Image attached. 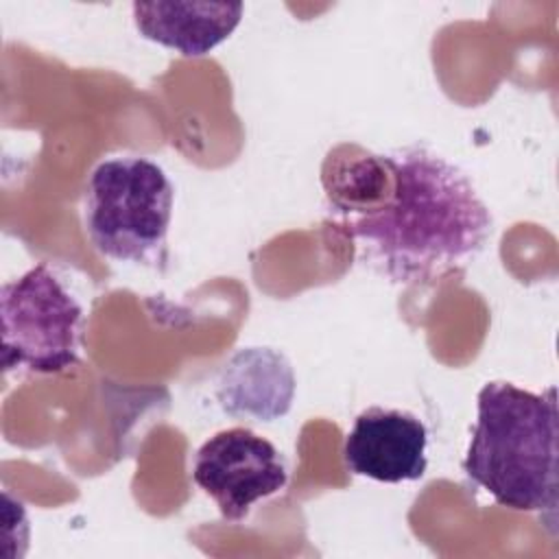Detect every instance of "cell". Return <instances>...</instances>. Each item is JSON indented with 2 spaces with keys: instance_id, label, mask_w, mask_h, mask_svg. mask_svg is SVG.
<instances>
[{
  "instance_id": "cell-1",
  "label": "cell",
  "mask_w": 559,
  "mask_h": 559,
  "mask_svg": "<svg viewBox=\"0 0 559 559\" xmlns=\"http://www.w3.org/2000/svg\"><path fill=\"white\" fill-rule=\"evenodd\" d=\"M386 155L389 175L378 197L338 216L358 258L406 286L435 282L474 262L493 218L467 173L424 144Z\"/></svg>"
},
{
  "instance_id": "cell-2",
  "label": "cell",
  "mask_w": 559,
  "mask_h": 559,
  "mask_svg": "<svg viewBox=\"0 0 559 559\" xmlns=\"http://www.w3.org/2000/svg\"><path fill=\"white\" fill-rule=\"evenodd\" d=\"M559 417L555 386L533 393L509 380L487 382L463 459L465 476L500 507L548 513L559 504Z\"/></svg>"
},
{
  "instance_id": "cell-3",
  "label": "cell",
  "mask_w": 559,
  "mask_h": 559,
  "mask_svg": "<svg viewBox=\"0 0 559 559\" xmlns=\"http://www.w3.org/2000/svg\"><path fill=\"white\" fill-rule=\"evenodd\" d=\"M173 201V183L153 159L142 155L103 159L85 188L87 238L109 260L164 264Z\"/></svg>"
},
{
  "instance_id": "cell-4",
  "label": "cell",
  "mask_w": 559,
  "mask_h": 559,
  "mask_svg": "<svg viewBox=\"0 0 559 559\" xmlns=\"http://www.w3.org/2000/svg\"><path fill=\"white\" fill-rule=\"evenodd\" d=\"M4 373H63L79 365L81 304L66 290L48 264L28 269L0 290Z\"/></svg>"
},
{
  "instance_id": "cell-5",
  "label": "cell",
  "mask_w": 559,
  "mask_h": 559,
  "mask_svg": "<svg viewBox=\"0 0 559 559\" xmlns=\"http://www.w3.org/2000/svg\"><path fill=\"white\" fill-rule=\"evenodd\" d=\"M192 480L216 502L223 520L240 522L258 500L286 487L288 467L269 439L234 426L218 430L197 450Z\"/></svg>"
},
{
  "instance_id": "cell-6",
  "label": "cell",
  "mask_w": 559,
  "mask_h": 559,
  "mask_svg": "<svg viewBox=\"0 0 559 559\" xmlns=\"http://www.w3.org/2000/svg\"><path fill=\"white\" fill-rule=\"evenodd\" d=\"M428 428L411 411L369 406L345 435L343 461L356 476L378 483L419 480L426 474Z\"/></svg>"
},
{
  "instance_id": "cell-7",
  "label": "cell",
  "mask_w": 559,
  "mask_h": 559,
  "mask_svg": "<svg viewBox=\"0 0 559 559\" xmlns=\"http://www.w3.org/2000/svg\"><path fill=\"white\" fill-rule=\"evenodd\" d=\"M240 2H133V22L142 37L183 57H203L240 24Z\"/></svg>"
},
{
  "instance_id": "cell-8",
  "label": "cell",
  "mask_w": 559,
  "mask_h": 559,
  "mask_svg": "<svg viewBox=\"0 0 559 559\" xmlns=\"http://www.w3.org/2000/svg\"><path fill=\"white\" fill-rule=\"evenodd\" d=\"M295 376L288 360L269 347L238 352L225 365L218 386L221 406L227 413L253 415L260 421L282 417L290 408Z\"/></svg>"
}]
</instances>
